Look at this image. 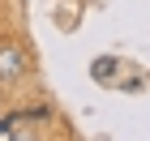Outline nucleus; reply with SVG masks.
Masks as SVG:
<instances>
[{
  "label": "nucleus",
  "mask_w": 150,
  "mask_h": 141,
  "mask_svg": "<svg viewBox=\"0 0 150 141\" xmlns=\"http://www.w3.org/2000/svg\"><path fill=\"white\" fill-rule=\"evenodd\" d=\"M22 73H26V56H22V47L0 43V77H4V81H17Z\"/></svg>",
  "instance_id": "obj_1"
},
{
  "label": "nucleus",
  "mask_w": 150,
  "mask_h": 141,
  "mask_svg": "<svg viewBox=\"0 0 150 141\" xmlns=\"http://www.w3.org/2000/svg\"><path fill=\"white\" fill-rule=\"evenodd\" d=\"M116 73V60L107 56V60H99V64H94V77H112Z\"/></svg>",
  "instance_id": "obj_2"
}]
</instances>
